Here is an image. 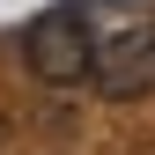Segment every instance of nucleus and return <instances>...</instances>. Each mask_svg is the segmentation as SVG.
I'll return each mask as SVG.
<instances>
[{
  "label": "nucleus",
  "mask_w": 155,
  "mask_h": 155,
  "mask_svg": "<svg viewBox=\"0 0 155 155\" xmlns=\"http://www.w3.org/2000/svg\"><path fill=\"white\" fill-rule=\"evenodd\" d=\"M96 96H111V104H140L155 89V15L133 8V0H104L96 8Z\"/></svg>",
  "instance_id": "nucleus-1"
},
{
  "label": "nucleus",
  "mask_w": 155,
  "mask_h": 155,
  "mask_svg": "<svg viewBox=\"0 0 155 155\" xmlns=\"http://www.w3.org/2000/svg\"><path fill=\"white\" fill-rule=\"evenodd\" d=\"M22 59L45 89H81L96 74V30H89V8H45L37 22L22 30Z\"/></svg>",
  "instance_id": "nucleus-2"
}]
</instances>
